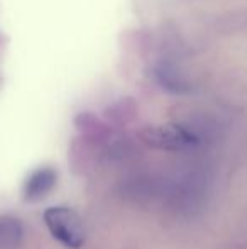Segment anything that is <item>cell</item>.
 <instances>
[{
    "label": "cell",
    "mask_w": 247,
    "mask_h": 249,
    "mask_svg": "<svg viewBox=\"0 0 247 249\" xmlns=\"http://www.w3.org/2000/svg\"><path fill=\"white\" fill-rule=\"evenodd\" d=\"M44 224L51 236L69 249H80L85 243V227L80 215L65 205L51 207L44 212Z\"/></svg>",
    "instance_id": "cell-1"
},
{
    "label": "cell",
    "mask_w": 247,
    "mask_h": 249,
    "mask_svg": "<svg viewBox=\"0 0 247 249\" xmlns=\"http://www.w3.org/2000/svg\"><path fill=\"white\" fill-rule=\"evenodd\" d=\"M142 141L154 149L188 151L200 144V138L181 124H163L148 127L141 132Z\"/></svg>",
    "instance_id": "cell-2"
},
{
    "label": "cell",
    "mask_w": 247,
    "mask_h": 249,
    "mask_svg": "<svg viewBox=\"0 0 247 249\" xmlns=\"http://www.w3.org/2000/svg\"><path fill=\"white\" fill-rule=\"evenodd\" d=\"M56 185V171L53 168H39L27 177L24 183V198L36 202L46 197Z\"/></svg>",
    "instance_id": "cell-3"
},
{
    "label": "cell",
    "mask_w": 247,
    "mask_h": 249,
    "mask_svg": "<svg viewBox=\"0 0 247 249\" xmlns=\"http://www.w3.org/2000/svg\"><path fill=\"white\" fill-rule=\"evenodd\" d=\"M22 226L14 217H0V249H16L22 241Z\"/></svg>",
    "instance_id": "cell-4"
}]
</instances>
